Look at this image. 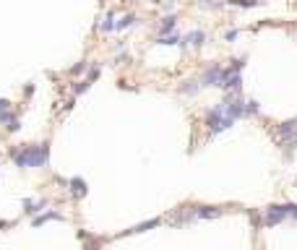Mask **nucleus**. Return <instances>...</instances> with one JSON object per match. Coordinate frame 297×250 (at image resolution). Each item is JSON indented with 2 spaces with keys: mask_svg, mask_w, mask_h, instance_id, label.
Returning a JSON list of instances; mask_svg holds the SVG:
<instances>
[{
  "mask_svg": "<svg viewBox=\"0 0 297 250\" xmlns=\"http://www.w3.org/2000/svg\"><path fill=\"white\" fill-rule=\"evenodd\" d=\"M235 125V117H229L227 115V109H224V102H219V105H214L206 112V128H209V133L211 136H217L222 131H227V128Z\"/></svg>",
  "mask_w": 297,
  "mask_h": 250,
  "instance_id": "nucleus-2",
  "label": "nucleus"
},
{
  "mask_svg": "<svg viewBox=\"0 0 297 250\" xmlns=\"http://www.w3.org/2000/svg\"><path fill=\"white\" fill-rule=\"evenodd\" d=\"M11 159L16 167H47L50 164V143H32V146H13Z\"/></svg>",
  "mask_w": 297,
  "mask_h": 250,
  "instance_id": "nucleus-1",
  "label": "nucleus"
},
{
  "mask_svg": "<svg viewBox=\"0 0 297 250\" xmlns=\"http://www.w3.org/2000/svg\"><path fill=\"white\" fill-rule=\"evenodd\" d=\"M222 216L219 206H196V219H217Z\"/></svg>",
  "mask_w": 297,
  "mask_h": 250,
  "instance_id": "nucleus-8",
  "label": "nucleus"
},
{
  "mask_svg": "<svg viewBox=\"0 0 297 250\" xmlns=\"http://www.w3.org/2000/svg\"><path fill=\"white\" fill-rule=\"evenodd\" d=\"M284 209H287V214H290L292 219H297V203H284Z\"/></svg>",
  "mask_w": 297,
  "mask_h": 250,
  "instance_id": "nucleus-21",
  "label": "nucleus"
},
{
  "mask_svg": "<svg viewBox=\"0 0 297 250\" xmlns=\"http://www.w3.org/2000/svg\"><path fill=\"white\" fill-rule=\"evenodd\" d=\"M16 117H18L16 112H11V109H3V112H0V125H11Z\"/></svg>",
  "mask_w": 297,
  "mask_h": 250,
  "instance_id": "nucleus-17",
  "label": "nucleus"
},
{
  "mask_svg": "<svg viewBox=\"0 0 297 250\" xmlns=\"http://www.w3.org/2000/svg\"><path fill=\"white\" fill-rule=\"evenodd\" d=\"M284 219H290V214H287L284 206H268V209H263V227L266 229L282 224Z\"/></svg>",
  "mask_w": 297,
  "mask_h": 250,
  "instance_id": "nucleus-4",
  "label": "nucleus"
},
{
  "mask_svg": "<svg viewBox=\"0 0 297 250\" xmlns=\"http://www.w3.org/2000/svg\"><path fill=\"white\" fill-rule=\"evenodd\" d=\"M175 29H178V18H175V16H164L162 24H159V36L162 34H172Z\"/></svg>",
  "mask_w": 297,
  "mask_h": 250,
  "instance_id": "nucleus-10",
  "label": "nucleus"
},
{
  "mask_svg": "<svg viewBox=\"0 0 297 250\" xmlns=\"http://www.w3.org/2000/svg\"><path fill=\"white\" fill-rule=\"evenodd\" d=\"M86 68H89V63L83 60V63H78V66H73V68H71V76H78V73H81V71H86Z\"/></svg>",
  "mask_w": 297,
  "mask_h": 250,
  "instance_id": "nucleus-20",
  "label": "nucleus"
},
{
  "mask_svg": "<svg viewBox=\"0 0 297 250\" xmlns=\"http://www.w3.org/2000/svg\"><path fill=\"white\" fill-rule=\"evenodd\" d=\"M68 190H71L73 198H83L89 193V185H86V180H81V178H71L68 180Z\"/></svg>",
  "mask_w": 297,
  "mask_h": 250,
  "instance_id": "nucleus-7",
  "label": "nucleus"
},
{
  "mask_svg": "<svg viewBox=\"0 0 297 250\" xmlns=\"http://www.w3.org/2000/svg\"><path fill=\"white\" fill-rule=\"evenodd\" d=\"M3 109H11V102L8 99H0V112H3Z\"/></svg>",
  "mask_w": 297,
  "mask_h": 250,
  "instance_id": "nucleus-24",
  "label": "nucleus"
},
{
  "mask_svg": "<svg viewBox=\"0 0 297 250\" xmlns=\"http://www.w3.org/2000/svg\"><path fill=\"white\" fill-rule=\"evenodd\" d=\"M258 109H261V107H258V102H256V99H248V102H245V117L258 115Z\"/></svg>",
  "mask_w": 297,
  "mask_h": 250,
  "instance_id": "nucleus-16",
  "label": "nucleus"
},
{
  "mask_svg": "<svg viewBox=\"0 0 297 250\" xmlns=\"http://www.w3.org/2000/svg\"><path fill=\"white\" fill-rule=\"evenodd\" d=\"M237 34H240L237 29H229V32L224 34V39H227V42H235V39H237Z\"/></svg>",
  "mask_w": 297,
  "mask_h": 250,
  "instance_id": "nucleus-23",
  "label": "nucleus"
},
{
  "mask_svg": "<svg viewBox=\"0 0 297 250\" xmlns=\"http://www.w3.org/2000/svg\"><path fill=\"white\" fill-rule=\"evenodd\" d=\"M89 86H91V81H89V78H83V81H78L76 86H73V94L78 97V94H83V91H86Z\"/></svg>",
  "mask_w": 297,
  "mask_h": 250,
  "instance_id": "nucleus-18",
  "label": "nucleus"
},
{
  "mask_svg": "<svg viewBox=\"0 0 297 250\" xmlns=\"http://www.w3.org/2000/svg\"><path fill=\"white\" fill-rule=\"evenodd\" d=\"M133 24H136V16H133V13H125V16L117 21L115 29H117V32H123V29H128V26H133Z\"/></svg>",
  "mask_w": 297,
  "mask_h": 250,
  "instance_id": "nucleus-15",
  "label": "nucleus"
},
{
  "mask_svg": "<svg viewBox=\"0 0 297 250\" xmlns=\"http://www.w3.org/2000/svg\"><path fill=\"white\" fill-rule=\"evenodd\" d=\"M198 89H203L201 86V81H183V86H180V94H198Z\"/></svg>",
  "mask_w": 297,
  "mask_h": 250,
  "instance_id": "nucleus-12",
  "label": "nucleus"
},
{
  "mask_svg": "<svg viewBox=\"0 0 297 250\" xmlns=\"http://www.w3.org/2000/svg\"><path fill=\"white\" fill-rule=\"evenodd\" d=\"M44 221H66V216L58 214V211H47V214H42V216H34L32 219V227H42Z\"/></svg>",
  "mask_w": 297,
  "mask_h": 250,
  "instance_id": "nucleus-9",
  "label": "nucleus"
},
{
  "mask_svg": "<svg viewBox=\"0 0 297 250\" xmlns=\"http://www.w3.org/2000/svg\"><path fill=\"white\" fill-rule=\"evenodd\" d=\"M222 73H224V68L219 66V63H211V66L203 71V76H201V86L206 89V86H219L222 83Z\"/></svg>",
  "mask_w": 297,
  "mask_h": 250,
  "instance_id": "nucleus-5",
  "label": "nucleus"
},
{
  "mask_svg": "<svg viewBox=\"0 0 297 250\" xmlns=\"http://www.w3.org/2000/svg\"><path fill=\"white\" fill-rule=\"evenodd\" d=\"M276 141L282 146H290V149H297V117L295 120H287L276 128Z\"/></svg>",
  "mask_w": 297,
  "mask_h": 250,
  "instance_id": "nucleus-3",
  "label": "nucleus"
},
{
  "mask_svg": "<svg viewBox=\"0 0 297 250\" xmlns=\"http://www.w3.org/2000/svg\"><path fill=\"white\" fill-rule=\"evenodd\" d=\"M162 224V219H151V221H144V224H138L133 229H128V235H136V232H148V229H154V227H159Z\"/></svg>",
  "mask_w": 297,
  "mask_h": 250,
  "instance_id": "nucleus-11",
  "label": "nucleus"
},
{
  "mask_svg": "<svg viewBox=\"0 0 297 250\" xmlns=\"http://www.w3.org/2000/svg\"><path fill=\"white\" fill-rule=\"evenodd\" d=\"M115 26H117V24H115V13H112V11H107V16H105V21H102L99 29L107 34V32H115Z\"/></svg>",
  "mask_w": 297,
  "mask_h": 250,
  "instance_id": "nucleus-13",
  "label": "nucleus"
},
{
  "mask_svg": "<svg viewBox=\"0 0 297 250\" xmlns=\"http://www.w3.org/2000/svg\"><path fill=\"white\" fill-rule=\"evenodd\" d=\"M91 83H94L97 78H99V66H91V71H89V76H86Z\"/></svg>",
  "mask_w": 297,
  "mask_h": 250,
  "instance_id": "nucleus-22",
  "label": "nucleus"
},
{
  "mask_svg": "<svg viewBox=\"0 0 297 250\" xmlns=\"http://www.w3.org/2000/svg\"><path fill=\"white\" fill-rule=\"evenodd\" d=\"M156 44H162V47H167V44H180V36L178 34H162L159 39H156Z\"/></svg>",
  "mask_w": 297,
  "mask_h": 250,
  "instance_id": "nucleus-14",
  "label": "nucleus"
},
{
  "mask_svg": "<svg viewBox=\"0 0 297 250\" xmlns=\"http://www.w3.org/2000/svg\"><path fill=\"white\" fill-rule=\"evenodd\" d=\"M206 42V32H201V29H196V32H188L180 39V47H188V44H193V47H201V44Z\"/></svg>",
  "mask_w": 297,
  "mask_h": 250,
  "instance_id": "nucleus-6",
  "label": "nucleus"
},
{
  "mask_svg": "<svg viewBox=\"0 0 297 250\" xmlns=\"http://www.w3.org/2000/svg\"><path fill=\"white\" fill-rule=\"evenodd\" d=\"M229 5H240V8H253L258 5V0H227Z\"/></svg>",
  "mask_w": 297,
  "mask_h": 250,
  "instance_id": "nucleus-19",
  "label": "nucleus"
}]
</instances>
